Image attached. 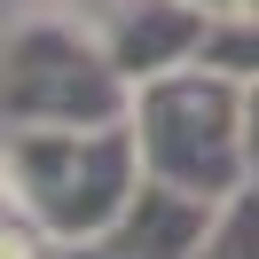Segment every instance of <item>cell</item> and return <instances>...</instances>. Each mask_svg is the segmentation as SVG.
I'll return each mask as SVG.
<instances>
[{
  "label": "cell",
  "instance_id": "1",
  "mask_svg": "<svg viewBox=\"0 0 259 259\" xmlns=\"http://www.w3.org/2000/svg\"><path fill=\"white\" fill-rule=\"evenodd\" d=\"M0 181L24 220H39L55 243H95L118 228L134 189L149 181L134 118L110 126H16L0 134Z\"/></svg>",
  "mask_w": 259,
  "mask_h": 259
},
{
  "label": "cell",
  "instance_id": "2",
  "mask_svg": "<svg viewBox=\"0 0 259 259\" xmlns=\"http://www.w3.org/2000/svg\"><path fill=\"white\" fill-rule=\"evenodd\" d=\"M134 142H142L149 181H173L189 196L228 204L251 189V142H243V79L212 63H181L134 87Z\"/></svg>",
  "mask_w": 259,
  "mask_h": 259
},
{
  "label": "cell",
  "instance_id": "3",
  "mask_svg": "<svg viewBox=\"0 0 259 259\" xmlns=\"http://www.w3.org/2000/svg\"><path fill=\"white\" fill-rule=\"evenodd\" d=\"M134 110V79L110 63L87 16H32L0 24V134L16 126H110Z\"/></svg>",
  "mask_w": 259,
  "mask_h": 259
},
{
  "label": "cell",
  "instance_id": "4",
  "mask_svg": "<svg viewBox=\"0 0 259 259\" xmlns=\"http://www.w3.org/2000/svg\"><path fill=\"white\" fill-rule=\"evenodd\" d=\"M79 16L95 24V39L110 48V63L134 87L196 63L212 32V8H196V0H79Z\"/></svg>",
  "mask_w": 259,
  "mask_h": 259
},
{
  "label": "cell",
  "instance_id": "5",
  "mask_svg": "<svg viewBox=\"0 0 259 259\" xmlns=\"http://www.w3.org/2000/svg\"><path fill=\"white\" fill-rule=\"evenodd\" d=\"M212 212H220L212 196H189V189H173V181H142L134 204L118 212V228H110L102 243L126 251V259H196Z\"/></svg>",
  "mask_w": 259,
  "mask_h": 259
},
{
  "label": "cell",
  "instance_id": "6",
  "mask_svg": "<svg viewBox=\"0 0 259 259\" xmlns=\"http://www.w3.org/2000/svg\"><path fill=\"white\" fill-rule=\"evenodd\" d=\"M196 63H212V71H228V79L259 87V8H251V0H236V8H220V16H212L204 55H196Z\"/></svg>",
  "mask_w": 259,
  "mask_h": 259
},
{
  "label": "cell",
  "instance_id": "7",
  "mask_svg": "<svg viewBox=\"0 0 259 259\" xmlns=\"http://www.w3.org/2000/svg\"><path fill=\"white\" fill-rule=\"evenodd\" d=\"M196 259H259V181H251V189H236L220 212H212Z\"/></svg>",
  "mask_w": 259,
  "mask_h": 259
},
{
  "label": "cell",
  "instance_id": "8",
  "mask_svg": "<svg viewBox=\"0 0 259 259\" xmlns=\"http://www.w3.org/2000/svg\"><path fill=\"white\" fill-rule=\"evenodd\" d=\"M0 259H55V236L24 212H0Z\"/></svg>",
  "mask_w": 259,
  "mask_h": 259
},
{
  "label": "cell",
  "instance_id": "9",
  "mask_svg": "<svg viewBox=\"0 0 259 259\" xmlns=\"http://www.w3.org/2000/svg\"><path fill=\"white\" fill-rule=\"evenodd\" d=\"M243 142H251V181H259V87H243Z\"/></svg>",
  "mask_w": 259,
  "mask_h": 259
},
{
  "label": "cell",
  "instance_id": "10",
  "mask_svg": "<svg viewBox=\"0 0 259 259\" xmlns=\"http://www.w3.org/2000/svg\"><path fill=\"white\" fill-rule=\"evenodd\" d=\"M55 259H126V251H110V243L95 236V243H55Z\"/></svg>",
  "mask_w": 259,
  "mask_h": 259
},
{
  "label": "cell",
  "instance_id": "11",
  "mask_svg": "<svg viewBox=\"0 0 259 259\" xmlns=\"http://www.w3.org/2000/svg\"><path fill=\"white\" fill-rule=\"evenodd\" d=\"M196 8H212V16H220V8H236V0H196Z\"/></svg>",
  "mask_w": 259,
  "mask_h": 259
},
{
  "label": "cell",
  "instance_id": "12",
  "mask_svg": "<svg viewBox=\"0 0 259 259\" xmlns=\"http://www.w3.org/2000/svg\"><path fill=\"white\" fill-rule=\"evenodd\" d=\"M0 212H16V196H8V181H0Z\"/></svg>",
  "mask_w": 259,
  "mask_h": 259
},
{
  "label": "cell",
  "instance_id": "13",
  "mask_svg": "<svg viewBox=\"0 0 259 259\" xmlns=\"http://www.w3.org/2000/svg\"><path fill=\"white\" fill-rule=\"evenodd\" d=\"M251 8H259V0H251Z\"/></svg>",
  "mask_w": 259,
  "mask_h": 259
}]
</instances>
